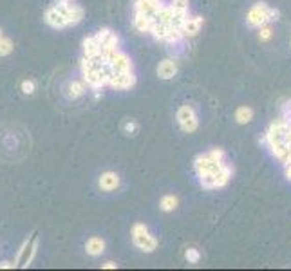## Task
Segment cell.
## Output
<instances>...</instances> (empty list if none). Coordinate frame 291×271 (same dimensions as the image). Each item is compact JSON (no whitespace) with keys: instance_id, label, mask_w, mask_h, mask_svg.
Segmentation results:
<instances>
[{"instance_id":"cell-22","label":"cell","mask_w":291,"mask_h":271,"mask_svg":"<svg viewBox=\"0 0 291 271\" xmlns=\"http://www.w3.org/2000/svg\"><path fill=\"white\" fill-rule=\"evenodd\" d=\"M259 29H260V33H259V40H260V42H268V40H270L271 35H273V31H271L270 25L264 24V25H260Z\"/></svg>"},{"instance_id":"cell-1","label":"cell","mask_w":291,"mask_h":271,"mask_svg":"<svg viewBox=\"0 0 291 271\" xmlns=\"http://www.w3.org/2000/svg\"><path fill=\"white\" fill-rule=\"evenodd\" d=\"M85 16V9L74 4L72 0H56L45 9L44 22L52 29H67L78 25Z\"/></svg>"},{"instance_id":"cell-8","label":"cell","mask_w":291,"mask_h":271,"mask_svg":"<svg viewBox=\"0 0 291 271\" xmlns=\"http://www.w3.org/2000/svg\"><path fill=\"white\" fill-rule=\"evenodd\" d=\"M136 84H138V78H136L134 71H128L120 72V74H112L109 87L116 89V91H128V89L136 87Z\"/></svg>"},{"instance_id":"cell-25","label":"cell","mask_w":291,"mask_h":271,"mask_svg":"<svg viewBox=\"0 0 291 271\" xmlns=\"http://www.w3.org/2000/svg\"><path fill=\"white\" fill-rule=\"evenodd\" d=\"M279 16H280V11H279V9L270 8V9H268V13H266V24H270V22L279 20Z\"/></svg>"},{"instance_id":"cell-29","label":"cell","mask_w":291,"mask_h":271,"mask_svg":"<svg viewBox=\"0 0 291 271\" xmlns=\"http://www.w3.org/2000/svg\"><path fill=\"white\" fill-rule=\"evenodd\" d=\"M0 36H4V31H2V28H0Z\"/></svg>"},{"instance_id":"cell-15","label":"cell","mask_w":291,"mask_h":271,"mask_svg":"<svg viewBox=\"0 0 291 271\" xmlns=\"http://www.w3.org/2000/svg\"><path fill=\"white\" fill-rule=\"evenodd\" d=\"M177 204H179V199H177L174 194H167V196H163L160 201V208H161V211H165V213L174 211L177 208Z\"/></svg>"},{"instance_id":"cell-10","label":"cell","mask_w":291,"mask_h":271,"mask_svg":"<svg viewBox=\"0 0 291 271\" xmlns=\"http://www.w3.org/2000/svg\"><path fill=\"white\" fill-rule=\"evenodd\" d=\"M177 71H179V65H177L176 58H167V60L160 62V65L156 69L160 80H172V78H176Z\"/></svg>"},{"instance_id":"cell-21","label":"cell","mask_w":291,"mask_h":271,"mask_svg":"<svg viewBox=\"0 0 291 271\" xmlns=\"http://www.w3.org/2000/svg\"><path fill=\"white\" fill-rule=\"evenodd\" d=\"M138 130H140V123H138V121L127 120V121L123 123V132H125V134L136 136V134H138Z\"/></svg>"},{"instance_id":"cell-11","label":"cell","mask_w":291,"mask_h":271,"mask_svg":"<svg viewBox=\"0 0 291 271\" xmlns=\"http://www.w3.org/2000/svg\"><path fill=\"white\" fill-rule=\"evenodd\" d=\"M203 28V16H187L181 24V33L184 38H194Z\"/></svg>"},{"instance_id":"cell-16","label":"cell","mask_w":291,"mask_h":271,"mask_svg":"<svg viewBox=\"0 0 291 271\" xmlns=\"http://www.w3.org/2000/svg\"><path fill=\"white\" fill-rule=\"evenodd\" d=\"M253 120V109L251 107H239L235 111V121L239 125H246Z\"/></svg>"},{"instance_id":"cell-20","label":"cell","mask_w":291,"mask_h":271,"mask_svg":"<svg viewBox=\"0 0 291 271\" xmlns=\"http://www.w3.org/2000/svg\"><path fill=\"white\" fill-rule=\"evenodd\" d=\"M184 259H187L188 264H197L201 260V253L196 248H188V250L184 251Z\"/></svg>"},{"instance_id":"cell-12","label":"cell","mask_w":291,"mask_h":271,"mask_svg":"<svg viewBox=\"0 0 291 271\" xmlns=\"http://www.w3.org/2000/svg\"><path fill=\"white\" fill-rule=\"evenodd\" d=\"M87 92V85L84 80H71L64 85V96L67 100H78Z\"/></svg>"},{"instance_id":"cell-19","label":"cell","mask_w":291,"mask_h":271,"mask_svg":"<svg viewBox=\"0 0 291 271\" xmlns=\"http://www.w3.org/2000/svg\"><path fill=\"white\" fill-rule=\"evenodd\" d=\"M20 91L24 96H33L36 92V84L31 78H25V80L20 82Z\"/></svg>"},{"instance_id":"cell-6","label":"cell","mask_w":291,"mask_h":271,"mask_svg":"<svg viewBox=\"0 0 291 271\" xmlns=\"http://www.w3.org/2000/svg\"><path fill=\"white\" fill-rule=\"evenodd\" d=\"M163 0H136L134 13H141V15L148 16V18H152V24H154V18L163 9Z\"/></svg>"},{"instance_id":"cell-14","label":"cell","mask_w":291,"mask_h":271,"mask_svg":"<svg viewBox=\"0 0 291 271\" xmlns=\"http://www.w3.org/2000/svg\"><path fill=\"white\" fill-rule=\"evenodd\" d=\"M132 28L138 33H148L152 28V18L141 15V13H134V16H132Z\"/></svg>"},{"instance_id":"cell-13","label":"cell","mask_w":291,"mask_h":271,"mask_svg":"<svg viewBox=\"0 0 291 271\" xmlns=\"http://www.w3.org/2000/svg\"><path fill=\"white\" fill-rule=\"evenodd\" d=\"M85 251H87V255L96 259V257H101L105 253V240L98 235H92L87 239L85 242Z\"/></svg>"},{"instance_id":"cell-7","label":"cell","mask_w":291,"mask_h":271,"mask_svg":"<svg viewBox=\"0 0 291 271\" xmlns=\"http://www.w3.org/2000/svg\"><path fill=\"white\" fill-rule=\"evenodd\" d=\"M268 9H270V6L266 4V2H257L253 8L248 11L246 15V20H248V25L250 28H257L259 29L260 25L266 24V13Z\"/></svg>"},{"instance_id":"cell-26","label":"cell","mask_w":291,"mask_h":271,"mask_svg":"<svg viewBox=\"0 0 291 271\" xmlns=\"http://www.w3.org/2000/svg\"><path fill=\"white\" fill-rule=\"evenodd\" d=\"M15 262H11V260H2L0 262V269H15Z\"/></svg>"},{"instance_id":"cell-2","label":"cell","mask_w":291,"mask_h":271,"mask_svg":"<svg viewBox=\"0 0 291 271\" xmlns=\"http://www.w3.org/2000/svg\"><path fill=\"white\" fill-rule=\"evenodd\" d=\"M132 244L143 253H154L160 246V240L156 235H152V231L145 223H134L130 230Z\"/></svg>"},{"instance_id":"cell-5","label":"cell","mask_w":291,"mask_h":271,"mask_svg":"<svg viewBox=\"0 0 291 271\" xmlns=\"http://www.w3.org/2000/svg\"><path fill=\"white\" fill-rule=\"evenodd\" d=\"M224 163L226 161H216L208 152H204V154H199L194 159V170H196L197 177L203 176V174H217L223 168Z\"/></svg>"},{"instance_id":"cell-9","label":"cell","mask_w":291,"mask_h":271,"mask_svg":"<svg viewBox=\"0 0 291 271\" xmlns=\"http://www.w3.org/2000/svg\"><path fill=\"white\" fill-rule=\"evenodd\" d=\"M98 186L103 192H114L121 186V177L120 174H116L112 170L103 172L100 177H98Z\"/></svg>"},{"instance_id":"cell-23","label":"cell","mask_w":291,"mask_h":271,"mask_svg":"<svg viewBox=\"0 0 291 271\" xmlns=\"http://www.w3.org/2000/svg\"><path fill=\"white\" fill-rule=\"evenodd\" d=\"M208 154H210V156L214 157L216 161H226V154H224L223 148H211Z\"/></svg>"},{"instance_id":"cell-17","label":"cell","mask_w":291,"mask_h":271,"mask_svg":"<svg viewBox=\"0 0 291 271\" xmlns=\"http://www.w3.org/2000/svg\"><path fill=\"white\" fill-rule=\"evenodd\" d=\"M13 51H15V42L8 36H0V58L9 56Z\"/></svg>"},{"instance_id":"cell-24","label":"cell","mask_w":291,"mask_h":271,"mask_svg":"<svg viewBox=\"0 0 291 271\" xmlns=\"http://www.w3.org/2000/svg\"><path fill=\"white\" fill-rule=\"evenodd\" d=\"M282 120L286 121V123L291 125V100L284 103V107H282Z\"/></svg>"},{"instance_id":"cell-28","label":"cell","mask_w":291,"mask_h":271,"mask_svg":"<svg viewBox=\"0 0 291 271\" xmlns=\"http://www.w3.org/2000/svg\"><path fill=\"white\" fill-rule=\"evenodd\" d=\"M286 177L291 181V163H287V165H286Z\"/></svg>"},{"instance_id":"cell-27","label":"cell","mask_w":291,"mask_h":271,"mask_svg":"<svg viewBox=\"0 0 291 271\" xmlns=\"http://www.w3.org/2000/svg\"><path fill=\"white\" fill-rule=\"evenodd\" d=\"M101 267H103V269H116V267H118V262H114V260H107L105 264H101Z\"/></svg>"},{"instance_id":"cell-4","label":"cell","mask_w":291,"mask_h":271,"mask_svg":"<svg viewBox=\"0 0 291 271\" xmlns=\"http://www.w3.org/2000/svg\"><path fill=\"white\" fill-rule=\"evenodd\" d=\"M36 251H38V235L33 233L29 239L24 240V244H22L20 250H18V257H16V260H15V266L16 267L31 266L33 259H35V255H36Z\"/></svg>"},{"instance_id":"cell-18","label":"cell","mask_w":291,"mask_h":271,"mask_svg":"<svg viewBox=\"0 0 291 271\" xmlns=\"http://www.w3.org/2000/svg\"><path fill=\"white\" fill-rule=\"evenodd\" d=\"M170 8L174 13H179V15H187L188 9H190V2L188 0H172Z\"/></svg>"},{"instance_id":"cell-3","label":"cell","mask_w":291,"mask_h":271,"mask_svg":"<svg viewBox=\"0 0 291 271\" xmlns=\"http://www.w3.org/2000/svg\"><path fill=\"white\" fill-rule=\"evenodd\" d=\"M176 120H177V125L183 132L187 134H192V132H196L197 127H199V118H197V112L196 109L192 107V105L184 103L177 109L176 112Z\"/></svg>"}]
</instances>
